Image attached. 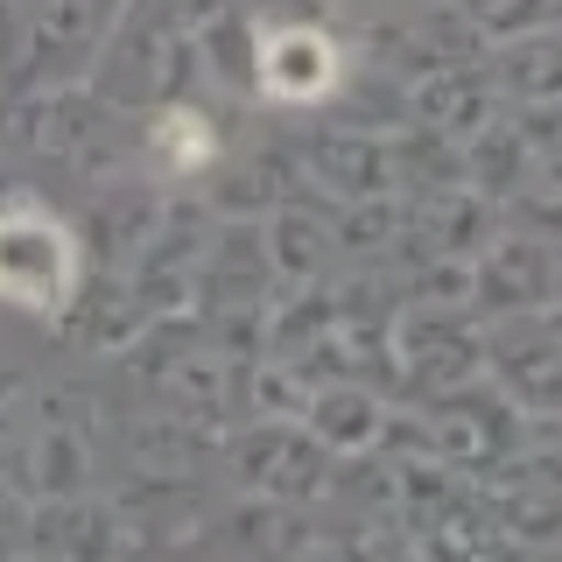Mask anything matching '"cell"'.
<instances>
[]
</instances>
